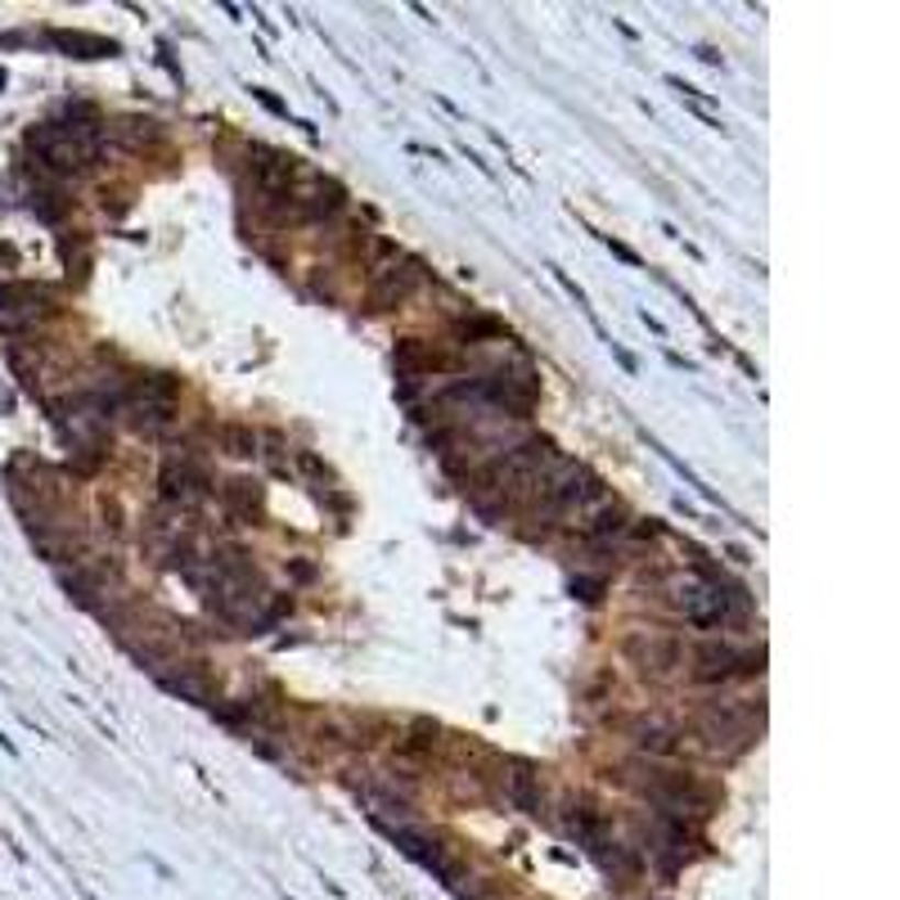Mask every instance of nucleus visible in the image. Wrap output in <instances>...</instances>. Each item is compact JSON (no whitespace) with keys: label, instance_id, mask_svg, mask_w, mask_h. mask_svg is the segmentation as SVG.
Masks as SVG:
<instances>
[{"label":"nucleus","instance_id":"9","mask_svg":"<svg viewBox=\"0 0 900 900\" xmlns=\"http://www.w3.org/2000/svg\"><path fill=\"white\" fill-rule=\"evenodd\" d=\"M698 734H702V743L712 747V752H721V747H730L734 738H743V712H738V707H712V712L702 716Z\"/></svg>","mask_w":900,"mask_h":900},{"label":"nucleus","instance_id":"18","mask_svg":"<svg viewBox=\"0 0 900 900\" xmlns=\"http://www.w3.org/2000/svg\"><path fill=\"white\" fill-rule=\"evenodd\" d=\"M500 334H504V324H500V320H482V315H473V320L459 324V338H468V343H478V338H500Z\"/></svg>","mask_w":900,"mask_h":900},{"label":"nucleus","instance_id":"21","mask_svg":"<svg viewBox=\"0 0 900 900\" xmlns=\"http://www.w3.org/2000/svg\"><path fill=\"white\" fill-rule=\"evenodd\" d=\"M573 590H577L581 599H590V603H595V599H599V590H603V581H599V577H595V581H573Z\"/></svg>","mask_w":900,"mask_h":900},{"label":"nucleus","instance_id":"16","mask_svg":"<svg viewBox=\"0 0 900 900\" xmlns=\"http://www.w3.org/2000/svg\"><path fill=\"white\" fill-rule=\"evenodd\" d=\"M221 451L234 455V459H253L257 455V433L244 429V423H225V429H221Z\"/></svg>","mask_w":900,"mask_h":900},{"label":"nucleus","instance_id":"10","mask_svg":"<svg viewBox=\"0 0 900 900\" xmlns=\"http://www.w3.org/2000/svg\"><path fill=\"white\" fill-rule=\"evenodd\" d=\"M253 176H257V185H262V195H284V189L293 185V158H284V154H275V149H253Z\"/></svg>","mask_w":900,"mask_h":900},{"label":"nucleus","instance_id":"22","mask_svg":"<svg viewBox=\"0 0 900 900\" xmlns=\"http://www.w3.org/2000/svg\"><path fill=\"white\" fill-rule=\"evenodd\" d=\"M608 244H612V240H608ZM612 253H618V257H622V262H631V266H640V257H635V253H631V248H626V244H612Z\"/></svg>","mask_w":900,"mask_h":900},{"label":"nucleus","instance_id":"7","mask_svg":"<svg viewBox=\"0 0 900 900\" xmlns=\"http://www.w3.org/2000/svg\"><path fill=\"white\" fill-rule=\"evenodd\" d=\"M734 671H738V653L730 644H721V640L698 644V653H693V680L712 685V680H725Z\"/></svg>","mask_w":900,"mask_h":900},{"label":"nucleus","instance_id":"14","mask_svg":"<svg viewBox=\"0 0 900 900\" xmlns=\"http://www.w3.org/2000/svg\"><path fill=\"white\" fill-rule=\"evenodd\" d=\"M676 730L671 725H662V721H644V725H635V743L644 747V752H657V756H671L676 752Z\"/></svg>","mask_w":900,"mask_h":900},{"label":"nucleus","instance_id":"19","mask_svg":"<svg viewBox=\"0 0 900 900\" xmlns=\"http://www.w3.org/2000/svg\"><path fill=\"white\" fill-rule=\"evenodd\" d=\"M298 468L311 473V478H324V459H315L311 451H298Z\"/></svg>","mask_w":900,"mask_h":900},{"label":"nucleus","instance_id":"20","mask_svg":"<svg viewBox=\"0 0 900 900\" xmlns=\"http://www.w3.org/2000/svg\"><path fill=\"white\" fill-rule=\"evenodd\" d=\"M289 577H293V581H315V567L302 563V558H289Z\"/></svg>","mask_w":900,"mask_h":900},{"label":"nucleus","instance_id":"13","mask_svg":"<svg viewBox=\"0 0 900 900\" xmlns=\"http://www.w3.org/2000/svg\"><path fill=\"white\" fill-rule=\"evenodd\" d=\"M113 140H118V145H126V149H145V145H154V140H158V122H149V118H122L113 126Z\"/></svg>","mask_w":900,"mask_h":900},{"label":"nucleus","instance_id":"15","mask_svg":"<svg viewBox=\"0 0 900 900\" xmlns=\"http://www.w3.org/2000/svg\"><path fill=\"white\" fill-rule=\"evenodd\" d=\"M225 504H230L234 513L253 518V513L262 509V487H257V482H248V478H234V482H225Z\"/></svg>","mask_w":900,"mask_h":900},{"label":"nucleus","instance_id":"4","mask_svg":"<svg viewBox=\"0 0 900 900\" xmlns=\"http://www.w3.org/2000/svg\"><path fill=\"white\" fill-rule=\"evenodd\" d=\"M423 284V266L419 262H401L388 270H374V311H392L401 307L414 289Z\"/></svg>","mask_w":900,"mask_h":900},{"label":"nucleus","instance_id":"8","mask_svg":"<svg viewBox=\"0 0 900 900\" xmlns=\"http://www.w3.org/2000/svg\"><path fill=\"white\" fill-rule=\"evenodd\" d=\"M504 784H509V801H513L518 811L541 815V775H536L532 762H509Z\"/></svg>","mask_w":900,"mask_h":900},{"label":"nucleus","instance_id":"3","mask_svg":"<svg viewBox=\"0 0 900 900\" xmlns=\"http://www.w3.org/2000/svg\"><path fill=\"white\" fill-rule=\"evenodd\" d=\"M626 653H631L635 667H640L644 676H653V680L671 676V671L680 667V644L667 640V635H631V640H626Z\"/></svg>","mask_w":900,"mask_h":900},{"label":"nucleus","instance_id":"6","mask_svg":"<svg viewBox=\"0 0 900 900\" xmlns=\"http://www.w3.org/2000/svg\"><path fill=\"white\" fill-rule=\"evenodd\" d=\"M208 496V478L195 468V464H167L163 468V500H171V504H199Z\"/></svg>","mask_w":900,"mask_h":900},{"label":"nucleus","instance_id":"12","mask_svg":"<svg viewBox=\"0 0 900 900\" xmlns=\"http://www.w3.org/2000/svg\"><path fill=\"white\" fill-rule=\"evenodd\" d=\"M176 405H154V401H131V429L135 433H163L171 429Z\"/></svg>","mask_w":900,"mask_h":900},{"label":"nucleus","instance_id":"17","mask_svg":"<svg viewBox=\"0 0 900 900\" xmlns=\"http://www.w3.org/2000/svg\"><path fill=\"white\" fill-rule=\"evenodd\" d=\"M626 532V509L622 504H603L590 518V536H622Z\"/></svg>","mask_w":900,"mask_h":900},{"label":"nucleus","instance_id":"1","mask_svg":"<svg viewBox=\"0 0 900 900\" xmlns=\"http://www.w3.org/2000/svg\"><path fill=\"white\" fill-rule=\"evenodd\" d=\"M667 599L685 612V622H693V626H721L725 612H730V595H721V586L702 581V577H676Z\"/></svg>","mask_w":900,"mask_h":900},{"label":"nucleus","instance_id":"5","mask_svg":"<svg viewBox=\"0 0 900 900\" xmlns=\"http://www.w3.org/2000/svg\"><path fill=\"white\" fill-rule=\"evenodd\" d=\"M167 667H176V671H158L163 689H171L185 702L212 707V671L203 667V662H167Z\"/></svg>","mask_w":900,"mask_h":900},{"label":"nucleus","instance_id":"11","mask_svg":"<svg viewBox=\"0 0 900 900\" xmlns=\"http://www.w3.org/2000/svg\"><path fill=\"white\" fill-rule=\"evenodd\" d=\"M343 189L334 185V180H315V189H311V199L298 208L302 212V221H320V216H338L343 212Z\"/></svg>","mask_w":900,"mask_h":900},{"label":"nucleus","instance_id":"2","mask_svg":"<svg viewBox=\"0 0 900 900\" xmlns=\"http://www.w3.org/2000/svg\"><path fill=\"white\" fill-rule=\"evenodd\" d=\"M55 315V302L32 284H0V329H23Z\"/></svg>","mask_w":900,"mask_h":900}]
</instances>
